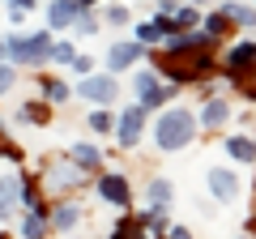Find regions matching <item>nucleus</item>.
Wrapping results in <instances>:
<instances>
[{"label":"nucleus","instance_id":"1","mask_svg":"<svg viewBox=\"0 0 256 239\" xmlns=\"http://www.w3.org/2000/svg\"><path fill=\"white\" fill-rule=\"evenodd\" d=\"M192 137H196V116L184 111V107H171V111L154 124V141H158L162 150H184Z\"/></svg>","mask_w":256,"mask_h":239},{"label":"nucleus","instance_id":"2","mask_svg":"<svg viewBox=\"0 0 256 239\" xmlns=\"http://www.w3.org/2000/svg\"><path fill=\"white\" fill-rule=\"evenodd\" d=\"M4 52H13L26 64H43L47 56H52V34H13L4 43Z\"/></svg>","mask_w":256,"mask_h":239},{"label":"nucleus","instance_id":"3","mask_svg":"<svg viewBox=\"0 0 256 239\" xmlns=\"http://www.w3.org/2000/svg\"><path fill=\"white\" fill-rule=\"evenodd\" d=\"M141 124H146V107H124V120H120V146H137Z\"/></svg>","mask_w":256,"mask_h":239},{"label":"nucleus","instance_id":"4","mask_svg":"<svg viewBox=\"0 0 256 239\" xmlns=\"http://www.w3.org/2000/svg\"><path fill=\"white\" fill-rule=\"evenodd\" d=\"M82 94H86L90 102H116L120 86L111 82V77H86V82H82Z\"/></svg>","mask_w":256,"mask_h":239},{"label":"nucleus","instance_id":"5","mask_svg":"<svg viewBox=\"0 0 256 239\" xmlns=\"http://www.w3.org/2000/svg\"><path fill=\"white\" fill-rule=\"evenodd\" d=\"M77 18H82V4H77V0H52V9H47V22H52L56 30L73 26Z\"/></svg>","mask_w":256,"mask_h":239},{"label":"nucleus","instance_id":"6","mask_svg":"<svg viewBox=\"0 0 256 239\" xmlns=\"http://www.w3.org/2000/svg\"><path fill=\"white\" fill-rule=\"evenodd\" d=\"M98 196L111 205H128V184H124V175H102L98 180Z\"/></svg>","mask_w":256,"mask_h":239},{"label":"nucleus","instance_id":"7","mask_svg":"<svg viewBox=\"0 0 256 239\" xmlns=\"http://www.w3.org/2000/svg\"><path fill=\"white\" fill-rule=\"evenodd\" d=\"M210 188H214L218 201H230V196L239 192V180H235L230 171H222V166H214V171H210Z\"/></svg>","mask_w":256,"mask_h":239},{"label":"nucleus","instance_id":"8","mask_svg":"<svg viewBox=\"0 0 256 239\" xmlns=\"http://www.w3.org/2000/svg\"><path fill=\"white\" fill-rule=\"evenodd\" d=\"M137 52H141V43H116V47L107 52V68H111V73L128 68L132 60H137Z\"/></svg>","mask_w":256,"mask_h":239},{"label":"nucleus","instance_id":"9","mask_svg":"<svg viewBox=\"0 0 256 239\" xmlns=\"http://www.w3.org/2000/svg\"><path fill=\"white\" fill-rule=\"evenodd\" d=\"M226 120H230V107H226L222 98H210V102L201 107V124H205V128H222Z\"/></svg>","mask_w":256,"mask_h":239},{"label":"nucleus","instance_id":"10","mask_svg":"<svg viewBox=\"0 0 256 239\" xmlns=\"http://www.w3.org/2000/svg\"><path fill=\"white\" fill-rule=\"evenodd\" d=\"M13 201H18V180L4 175V180H0V218H9V214H13Z\"/></svg>","mask_w":256,"mask_h":239},{"label":"nucleus","instance_id":"11","mask_svg":"<svg viewBox=\"0 0 256 239\" xmlns=\"http://www.w3.org/2000/svg\"><path fill=\"white\" fill-rule=\"evenodd\" d=\"M226 154L239 158V162H252V158H256V154H252V137H230V141H226Z\"/></svg>","mask_w":256,"mask_h":239},{"label":"nucleus","instance_id":"12","mask_svg":"<svg viewBox=\"0 0 256 239\" xmlns=\"http://www.w3.org/2000/svg\"><path fill=\"white\" fill-rule=\"evenodd\" d=\"M248 64H252V43L244 38V43L230 52V68H235V77H239V73H248Z\"/></svg>","mask_w":256,"mask_h":239},{"label":"nucleus","instance_id":"13","mask_svg":"<svg viewBox=\"0 0 256 239\" xmlns=\"http://www.w3.org/2000/svg\"><path fill=\"white\" fill-rule=\"evenodd\" d=\"M162 34H171L166 22H146V26H137V38H132V43H154V38H162Z\"/></svg>","mask_w":256,"mask_h":239},{"label":"nucleus","instance_id":"14","mask_svg":"<svg viewBox=\"0 0 256 239\" xmlns=\"http://www.w3.org/2000/svg\"><path fill=\"white\" fill-rule=\"evenodd\" d=\"M77 180H82V175H77L68 162H56V166H52V184H56V188H64V184H77Z\"/></svg>","mask_w":256,"mask_h":239},{"label":"nucleus","instance_id":"15","mask_svg":"<svg viewBox=\"0 0 256 239\" xmlns=\"http://www.w3.org/2000/svg\"><path fill=\"white\" fill-rule=\"evenodd\" d=\"M77 218H82V210H77V205H60L52 222H56L60 230H68V226H77Z\"/></svg>","mask_w":256,"mask_h":239},{"label":"nucleus","instance_id":"16","mask_svg":"<svg viewBox=\"0 0 256 239\" xmlns=\"http://www.w3.org/2000/svg\"><path fill=\"white\" fill-rule=\"evenodd\" d=\"M171 196H175V188L166 184V180H150V201H154V205H166Z\"/></svg>","mask_w":256,"mask_h":239},{"label":"nucleus","instance_id":"17","mask_svg":"<svg viewBox=\"0 0 256 239\" xmlns=\"http://www.w3.org/2000/svg\"><path fill=\"white\" fill-rule=\"evenodd\" d=\"M73 162L77 166H98V150L94 146H73Z\"/></svg>","mask_w":256,"mask_h":239},{"label":"nucleus","instance_id":"18","mask_svg":"<svg viewBox=\"0 0 256 239\" xmlns=\"http://www.w3.org/2000/svg\"><path fill=\"white\" fill-rule=\"evenodd\" d=\"M222 18H226V22H252V9L235 0V4H226V9H222Z\"/></svg>","mask_w":256,"mask_h":239},{"label":"nucleus","instance_id":"19","mask_svg":"<svg viewBox=\"0 0 256 239\" xmlns=\"http://www.w3.org/2000/svg\"><path fill=\"white\" fill-rule=\"evenodd\" d=\"M111 239H141V226H137L132 218H124V222L116 226V235H111Z\"/></svg>","mask_w":256,"mask_h":239},{"label":"nucleus","instance_id":"20","mask_svg":"<svg viewBox=\"0 0 256 239\" xmlns=\"http://www.w3.org/2000/svg\"><path fill=\"white\" fill-rule=\"evenodd\" d=\"M226 26H230V22H226V18H222V13H214V18H210V22H205V34H210V38H218V34H222V30H226Z\"/></svg>","mask_w":256,"mask_h":239},{"label":"nucleus","instance_id":"21","mask_svg":"<svg viewBox=\"0 0 256 239\" xmlns=\"http://www.w3.org/2000/svg\"><path fill=\"white\" fill-rule=\"evenodd\" d=\"M90 128L94 132H107L111 128V116H107V111H94V116H90Z\"/></svg>","mask_w":256,"mask_h":239},{"label":"nucleus","instance_id":"22","mask_svg":"<svg viewBox=\"0 0 256 239\" xmlns=\"http://www.w3.org/2000/svg\"><path fill=\"white\" fill-rule=\"evenodd\" d=\"M47 98H52V102H64V98H68V86L52 82V86H47Z\"/></svg>","mask_w":256,"mask_h":239},{"label":"nucleus","instance_id":"23","mask_svg":"<svg viewBox=\"0 0 256 239\" xmlns=\"http://www.w3.org/2000/svg\"><path fill=\"white\" fill-rule=\"evenodd\" d=\"M107 22H111V26H124V22H128V9H120V4H116V9H107Z\"/></svg>","mask_w":256,"mask_h":239},{"label":"nucleus","instance_id":"24","mask_svg":"<svg viewBox=\"0 0 256 239\" xmlns=\"http://www.w3.org/2000/svg\"><path fill=\"white\" fill-rule=\"evenodd\" d=\"M22 230H26V239H38V235H43V222H38V218H26V226H22Z\"/></svg>","mask_w":256,"mask_h":239},{"label":"nucleus","instance_id":"25","mask_svg":"<svg viewBox=\"0 0 256 239\" xmlns=\"http://www.w3.org/2000/svg\"><path fill=\"white\" fill-rule=\"evenodd\" d=\"M52 56H56V60H64V64H68V60H73V47H68V43H60V47H52Z\"/></svg>","mask_w":256,"mask_h":239},{"label":"nucleus","instance_id":"26","mask_svg":"<svg viewBox=\"0 0 256 239\" xmlns=\"http://www.w3.org/2000/svg\"><path fill=\"white\" fill-rule=\"evenodd\" d=\"M9 86H13V68H9V64H0V94L9 90Z\"/></svg>","mask_w":256,"mask_h":239},{"label":"nucleus","instance_id":"27","mask_svg":"<svg viewBox=\"0 0 256 239\" xmlns=\"http://www.w3.org/2000/svg\"><path fill=\"white\" fill-rule=\"evenodd\" d=\"M175 22H180V26H192V22H196V13H192V9H180V13H175Z\"/></svg>","mask_w":256,"mask_h":239},{"label":"nucleus","instance_id":"28","mask_svg":"<svg viewBox=\"0 0 256 239\" xmlns=\"http://www.w3.org/2000/svg\"><path fill=\"white\" fill-rule=\"evenodd\" d=\"M166 239H192V235H188V230H184V226H175V230H171V235H166Z\"/></svg>","mask_w":256,"mask_h":239},{"label":"nucleus","instance_id":"29","mask_svg":"<svg viewBox=\"0 0 256 239\" xmlns=\"http://www.w3.org/2000/svg\"><path fill=\"white\" fill-rule=\"evenodd\" d=\"M13 4H18V9H34L38 0H13Z\"/></svg>","mask_w":256,"mask_h":239},{"label":"nucleus","instance_id":"30","mask_svg":"<svg viewBox=\"0 0 256 239\" xmlns=\"http://www.w3.org/2000/svg\"><path fill=\"white\" fill-rule=\"evenodd\" d=\"M77 4H94V0H77Z\"/></svg>","mask_w":256,"mask_h":239},{"label":"nucleus","instance_id":"31","mask_svg":"<svg viewBox=\"0 0 256 239\" xmlns=\"http://www.w3.org/2000/svg\"><path fill=\"white\" fill-rule=\"evenodd\" d=\"M0 56H4V43H0Z\"/></svg>","mask_w":256,"mask_h":239}]
</instances>
